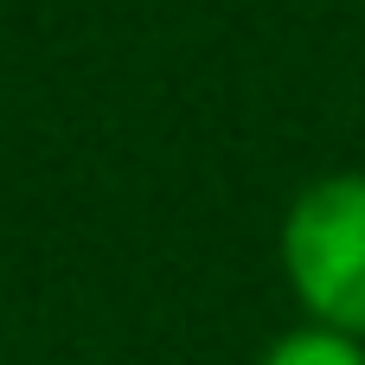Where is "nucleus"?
<instances>
[{
	"label": "nucleus",
	"instance_id": "nucleus-1",
	"mask_svg": "<svg viewBox=\"0 0 365 365\" xmlns=\"http://www.w3.org/2000/svg\"><path fill=\"white\" fill-rule=\"evenodd\" d=\"M282 282L302 321L340 327L365 340V173H321L308 180L276 231Z\"/></svg>",
	"mask_w": 365,
	"mask_h": 365
},
{
	"label": "nucleus",
	"instance_id": "nucleus-2",
	"mask_svg": "<svg viewBox=\"0 0 365 365\" xmlns=\"http://www.w3.org/2000/svg\"><path fill=\"white\" fill-rule=\"evenodd\" d=\"M257 365H365V340L340 334V327H321V321H302V327L276 334Z\"/></svg>",
	"mask_w": 365,
	"mask_h": 365
},
{
	"label": "nucleus",
	"instance_id": "nucleus-3",
	"mask_svg": "<svg viewBox=\"0 0 365 365\" xmlns=\"http://www.w3.org/2000/svg\"><path fill=\"white\" fill-rule=\"evenodd\" d=\"M0 365H6V359H0Z\"/></svg>",
	"mask_w": 365,
	"mask_h": 365
}]
</instances>
